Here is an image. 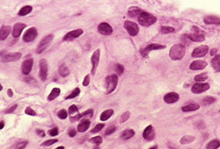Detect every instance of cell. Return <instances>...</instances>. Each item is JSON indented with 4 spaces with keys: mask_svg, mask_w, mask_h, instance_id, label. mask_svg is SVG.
<instances>
[{
    "mask_svg": "<svg viewBox=\"0 0 220 149\" xmlns=\"http://www.w3.org/2000/svg\"><path fill=\"white\" fill-rule=\"evenodd\" d=\"M186 53L185 46L182 44H175L174 45L169 52V56L174 61H179L181 60Z\"/></svg>",
    "mask_w": 220,
    "mask_h": 149,
    "instance_id": "cell-1",
    "label": "cell"
},
{
    "mask_svg": "<svg viewBox=\"0 0 220 149\" xmlns=\"http://www.w3.org/2000/svg\"><path fill=\"white\" fill-rule=\"evenodd\" d=\"M137 20H138V23L141 25V26H152L154 23H156L157 21V18L152 15V14H151V13H149V12H145V11H143V13L138 17V19H137Z\"/></svg>",
    "mask_w": 220,
    "mask_h": 149,
    "instance_id": "cell-2",
    "label": "cell"
},
{
    "mask_svg": "<svg viewBox=\"0 0 220 149\" xmlns=\"http://www.w3.org/2000/svg\"><path fill=\"white\" fill-rule=\"evenodd\" d=\"M118 84V77L117 74H110L107 76L106 78V89H107V93L110 94L112 93L115 89Z\"/></svg>",
    "mask_w": 220,
    "mask_h": 149,
    "instance_id": "cell-3",
    "label": "cell"
},
{
    "mask_svg": "<svg viewBox=\"0 0 220 149\" xmlns=\"http://www.w3.org/2000/svg\"><path fill=\"white\" fill-rule=\"evenodd\" d=\"M53 39H54L53 34H48L47 36H45L38 44L37 48H36V53H42L43 51H45L48 48V47L50 45V43L52 42Z\"/></svg>",
    "mask_w": 220,
    "mask_h": 149,
    "instance_id": "cell-4",
    "label": "cell"
},
{
    "mask_svg": "<svg viewBox=\"0 0 220 149\" xmlns=\"http://www.w3.org/2000/svg\"><path fill=\"white\" fill-rule=\"evenodd\" d=\"M165 47V45L157 44V43H152V44H149L148 46H146L145 47H143V48L141 49V54L143 55V57H147L148 56V53H149L150 51H152V50H160V49H163Z\"/></svg>",
    "mask_w": 220,
    "mask_h": 149,
    "instance_id": "cell-5",
    "label": "cell"
},
{
    "mask_svg": "<svg viewBox=\"0 0 220 149\" xmlns=\"http://www.w3.org/2000/svg\"><path fill=\"white\" fill-rule=\"evenodd\" d=\"M124 28L131 36H136L139 32V27H138L137 24H136L133 21H130V20L124 22Z\"/></svg>",
    "mask_w": 220,
    "mask_h": 149,
    "instance_id": "cell-6",
    "label": "cell"
},
{
    "mask_svg": "<svg viewBox=\"0 0 220 149\" xmlns=\"http://www.w3.org/2000/svg\"><path fill=\"white\" fill-rule=\"evenodd\" d=\"M209 51V47L208 46L206 45H202V46H199L196 48H195L193 50V52L191 53L192 57H195V58H200V57H203L205 56L207 53Z\"/></svg>",
    "mask_w": 220,
    "mask_h": 149,
    "instance_id": "cell-7",
    "label": "cell"
},
{
    "mask_svg": "<svg viewBox=\"0 0 220 149\" xmlns=\"http://www.w3.org/2000/svg\"><path fill=\"white\" fill-rule=\"evenodd\" d=\"M37 29L35 27H31L28 30H27L23 35V41L25 42H31L37 37Z\"/></svg>",
    "mask_w": 220,
    "mask_h": 149,
    "instance_id": "cell-8",
    "label": "cell"
},
{
    "mask_svg": "<svg viewBox=\"0 0 220 149\" xmlns=\"http://www.w3.org/2000/svg\"><path fill=\"white\" fill-rule=\"evenodd\" d=\"M99 57H100V51H99V49H97L96 51L93 52V55H92V58H91V62H92V71H91V73L93 75L95 74L99 62Z\"/></svg>",
    "mask_w": 220,
    "mask_h": 149,
    "instance_id": "cell-9",
    "label": "cell"
},
{
    "mask_svg": "<svg viewBox=\"0 0 220 149\" xmlns=\"http://www.w3.org/2000/svg\"><path fill=\"white\" fill-rule=\"evenodd\" d=\"M40 67V78L42 81H46L48 77V62L45 59H42L39 62Z\"/></svg>",
    "mask_w": 220,
    "mask_h": 149,
    "instance_id": "cell-10",
    "label": "cell"
},
{
    "mask_svg": "<svg viewBox=\"0 0 220 149\" xmlns=\"http://www.w3.org/2000/svg\"><path fill=\"white\" fill-rule=\"evenodd\" d=\"M209 89V84H203V83H196V84L192 86L191 90L194 94H200L203 92H205Z\"/></svg>",
    "mask_w": 220,
    "mask_h": 149,
    "instance_id": "cell-11",
    "label": "cell"
},
{
    "mask_svg": "<svg viewBox=\"0 0 220 149\" xmlns=\"http://www.w3.org/2000/svg\"><path fill=\"white\" fill-rule=\"evenodd\" d=\"M22 53L20 52H16V53H10L5 54V56L2 57V62H17L21 58Z\"/></svg>",
    "mask_w": 220,
    "mask_h": 149,
    "instance_id": "cell-12",
    "label": "cell"
},
{
    "mask_svg": "<svg viewBox=\"0 0 220 149\" xmlns=\"http://www.w3.org/2000/svg\"><path fill=\"white\" fill-rule=\"evenodd\" d=\"M33 60L32 58H29V59L25 60L21 65L22 74H26V75L30 74V72H31V70H32V68H33Z\"/></svg>",
    "mask_w": 220,
    "mask_h": 149,
    "instance_id": "cell-13",
    "label": "cell"
},
{
    "mask_svg": "<svg viewBox=\"0 0 220 149\" xmlns=\"http://www.w3.org/2000/svg\"><path fill=\"white\" fill-rule=\"evenodd\" d=\"M69 114L71 116V122H75L81 118V113L78 112V108L75 105H71L69 108Z\"/></svg>",
    "mask_w": 220,
    "mask_h": 149,
    "instance_id": "cell-14",
    "label": "cell"
},
{
    "mask_svg": "<svg viewBox=\"0 0 220 149\" xmlns=\"http://www.w3.org/2000/svg\"><path fill=\"white\" fill-rule=\"evenodd\" d=\"M98 32L103 35L108 36L113 32V28L109 24H108L106 22H102L98 26Z\"/></svg>",
    "mask_w": 220,
    "mask_h": 149,
    "instance_id": "cell-15",
    "label": "cell"
},
{
    "mask_svg": "<svg viewBox=\"0 0 220 149\" xmlns=\"http://www.w3.org/2000/svg\"><path fill=\"white\" fill-rule=\"evenodd\" d=\"M83 34V30L82 29H76V30H73L71 32H69L68 33H66L65 36L64 37V41H71L75 39L78 38L79 36H81Z\"/></svg>",
    "mask_w": 220,
    "mask_h": 149,
    "instance_id": "cell-16",
    "label": "cell"
},
{
    "mask_svg": "<svg viewBox=\"0 0 220 149\" xmlns=\"http://www.w3.org/2000/svg\"><path fill=\"white\" fill-rule=\"evenodd\" d=\"M27 25L26 24H23V23H16L14 26H13V28H12V31H11V34H12V37L13 38H19L21 34V32H23V30L26 28Z\"/></svg>",
    "mask_w": 220,
    "mask_h": 149,
    "instance_id": "cell-17",
    "label": "cell"
},
{
    "mask_svg": "<svg viewBox=\"0 0 220 149\" xmlns=\"http://www.w3.org/2000/svg\"><path fill=\"white\" fill-rule=\"evenodd\" d=\"M207 67V62L203 60H197L190 64L189 68L191 70H202Z\"/></svg>",
    "mask_w": 220,
    "mask_h": 149,
    "instance_id": "cell-18",
    "label": "cell"
},
{
    "mask_svg": "<svg viewBox=\"0 0 220 149\" xmlns=\"http://www.w3.org/2000/svg\"><path fill=\"white\" fill-rule=\"evenodd\" d=\"M180 98V96L176 92H169L164 96V101L166 104H174L176 103Z\"/></svg>",
    "mask_w": 220,
    "mask_h": 149,
    "instance_id": "cell-19",
    "label": "cell"
},
{
    "mask_svg": "<svg viewBox=\"0 0 220 149\" xmlns=\"http://www.w3.org/2000/svg\"><path fill=\"white\" fill-rule=\"evenodd\" d=\"M155 136V132H154L153 127L152 126H148L147 127L144 129L143 132V137L146 140H152Z\"/></svg>",
    "mask_w": 220,
    "mask_h": 149,
    "instance_id": "cell-20",
    "label": "cell"
},
{
    "mask_svg": "<svg viewBox=\"0 0 220 149\" xmlns=\"http://www.w3.org/2000/svg\"><path fill=\"white\" fill-rule=\"evenodd\" d=\"M11 31H12V30H11V27L10 26H2L1 29H0V40L5 41L9 36V34L11 33Z\"/></svg>",
    "mask_w": 220,
    "mask_h": 149,
    "instance_id": "cell-21",
    "label": "cell"
},
{
    "mask_svg": "<svg viewBox=\"0 0 220 149\" xmlns=\"http://www.w3.org/2000/svg\"><path fill=\"white\" fill-rule=\"evenodd\" d=\"M203 21L208 25H220V18L217 16H207L204 18Z\"/></svg>",
    "mask_w": 220,
    "mask_h": 149,
    "instance_id": "cell-22",
    "label": "cell"
},
{
    "mask_svg": "<svg viewBox=\"0 0 220 149\" xmlns=\"http://www.w3.org/2000/svg\"><path fill=\"white\" fill-rule=\"evenodd\" d=\"M211 66L216 72H220V54H217L211 60Z\"/></svg>",
    "mask_w": 220,
    "mask_h": 149,
    "instance_id": "cell-23",
    "label": "cell"
},
{
    "mask_svg": "<svg viewBox=\"0 0 220 149\" xmlns=\"http://www.w3.org/2000/svg\"><path fill=\"white\" fill-rule=\"evenodd\" d=\"M90 121L88 119H85V120H82L78 126H77V131L79 132H85L86 131H87L88 128L90 126Z\"/></svg>",
    "mask_w": 220,
    "mask_h": 149,
    "instance_id": "cell-24",
    "label": "cell"
},
{
    "mask_svg": "<svg viewBox=\"0 0 220 149\" xmlns=\"http://www.w3.org/2000/svg\"><path fill=\"white\" fill-rule=\"evenodd\" d=\"M188 36V39L190 41H196V42H202L205 40L204 38V35L203 34H200V33H191Z\"/></svg>",
    "mask_w": 220,
    "mask_h": 149,
    "instance_id": "cell-25",
    "label": "cell"
},
{
    "mask_svg": "<svg viewBox=\"0 0 220 149\" xmlns=\"http://www.w3.org/2000/svg\"><path fill=\"white\" fill-rule=\"evenodd\" d=\"M143 11L142 9H140V8H138V7H130V9H129V11H128V14L132 17V18H134V17H136V16H140L142 13H143Z\"/></svg>",
    "mask_w": 220,
    "mask_h": 149,
    "instance_id": "cell-26",
    "label": "cell"
},
{
    "mask_svg": "<svg viewBox=\"0 0 220 149\" xmlns=\"http://www.w3.org/2000/svg\"><path fill=\"white\" fill-rule=\"evenodd\" d=\"M199 109H200V105L197 104H190L188 105L182 107L181 110H182V111L187 112V111H197Z\"/></svg>",
    "mask_w": 220,
    "mask_h": 149,
    "instance_id": "cell-27",
    "label": "cell"
},
{
    "mask_svg": "<svg viewBox=\"0 0 220 149\" xmlns=\"http://www.w3.org/2000/svg\"><path fill=\"white\" fill-rule=\"evenodd\" d=\"M60 93H61V90H60L59 88H54V89L51 90V92L49 93V95L48 96V100H49V101H52V100H54L55 98H56L57 96L60 95Z\"/></svg>",
    "mask_w": 220,
    "mask_h": 149,
    "instance_id": "cell-28",
    "label": "cell"
},
{
    "mask_svg": "<svg viewBox=\"0 0 220 149\" xmlns=\"http://www.w3.org/2000/svg\"><path fill=\"white\" fill-rule=\"evenodd\" d=\"M134 135H135V131L132 130V129H128V130H125V131L121 133V138H122V139H130V138H131Z\"/></svg>",
    "mask_w": 220,
    "mask_h": 149,
    "instance_id": "cell-29",
    "label": "cell"
},
{
    "mask_svg": "<svg viewBox=\"0 0 220 149\" xmlns=\"http://www.w3.org/2000/svg\"><path fill=\"white\" fill-rule=\"evenodd\" d=\"M113 113H114V111H113V110H107V111H103V112L100 114V120H101V121H106V120H108V118H110V117H112Z\"/></svg>",
    "mask_w": 220,
    "mask_h": 149,
    "instance_id": "cell-30",
    "label": "cell"
},
{
    "mask_svg": "<svg viewBox=\"0 0 220 149\" xmlns=\"http://www.w3.org/2000/svg\"><path fill=\"white\" fill-rule=\"evenodd\" d=\"M58 72H59V74H60L61 76H63V77H65V76H67L68 74H70V70H69V68L66 67L64 64L60 65V67H59V68H58Z\"/></svg>",
    "mask_w": 220,
    "mask_h": 149,
    "instance_id": "cell-31",
    "label": "cell"
},
{
    "mask_svg": "<svg viewBox=\"0 0 220 149\" xmlns=\"http://www.w3.org/2000/svg\"><path fill=\"white\" fill-rule=\"evenodd\" d=\"M195 139H196V138L194 136H192V135H185L184 137H182V138H181V144H182V145L190 144Z\"/></svg>",
    "mask_w": 220,
    "mask_h": 149,
    "instance_id": "cell-32",
    "label": "cell"
},
{
    "mask_svg": "<svg viewBox=\"0 0 220 149\" xmlns=\"http://www.w3.org/2000/svg\"><path fill=\"white\" fill-rule=\"evenodd\" d=\"M220 147V141L218 139L210 140L207 144V149H218Z\"/></svg>",
    "mask_w": 220,
    "mask_h": 149,
    "instance_id": "cell-33",
    "label": "cell"
},
{
    "mask_svg": "<svg viewBox=\"0 0 220 149\" xmlns=\"http://www.w3.org/2000/svg\"><path fill=\"white\" fill-rule=\"evenodd\" d=\"M32 10H33L32 6H30V5H26V6L22 7L21 9L20 10V11H19V15H20V16H26V15L29 14V13L32 11Z\"/></svg>",
    "mask_w": 220,
    "mask_h": 149,
    "instance_id": "cell-34",
    "label": "cell"
},
{
    "mask_svg": "<svg viewBox=\"0 0 220 149\" xmlns=\"http://www.w3.org/2000/svg\"><path fill=\"white\" fill-rule=\"evenodd\" d=\"M215 101H216V98H215V97L206 96V97H203V98L202 99V105H209L213 104Z\"/></svg>",
    "mask_w": 220,
    "mask_h": 149,
    "instance_id": "cell-35",
    "label": "cell"
},
{
    "mask_svg": "<svg viewBox=\"0 0 220 149\" xmlns=\"http://www.w3.org/2000/svg\"><path fill=\"white\" fill-rule=\"evenodd\" d=\"M175 32V29L172 26H160V32L161 33H171V32Z\"/></svg>",
    "mask_w": 220,
    "mask_h": 149,
    "instance_id": "cell-36",
    "label": "cell"
},
{
    "mask_svg": "<svg viewBox=\"0 0 220 149\" xmlns=\"http://www.w3.org/2000/svg\"><path fill=\"white\" fill-rule=\"evenodd\" d=\"M208 78V74L207 73H202L195 76V81L197 83H203Z\"/></svg>",
    "mask_w": 220,
    "mask_h": 149,
    "instance_id": "cell-37",
    "label": "cell"
},
{
    "mask_svg": "<svg viewBox=\"0 0 220 149\" xmlns=\"http://www.w3.org/2000/svg\"><path fill=\"white\" fill-rule=\"evenodd\" d=\"M79 93H80V89L79 88H75L71 91V93L70 95H68V96H66L65 99H72V98H75V97H77L79 95Z\"/></svg>",
    "mask_w": 220,
    "mask_h": 149,
    "instance_id": "cell-38",
    "label": "cell"
},
{
    "mask_svg": "<svg viewBox=\"0 0 220 149\" xmlns=\"http://www.w3.org/2000/svg\"><path fill=\"white\" fill-rule=\"evenodd\" d=\"M27 144H28V141H27V140H24V141L18 142V143L14 146L13 149H24L26 147H27Z\"/></svg>",
    "mask_w": 220,
    "mask_h": 149,
    "instance_id": "cell-39",
    "label": "cell"
},
{
    "mask_svg": "<svg viewBox=\"0 0 220 149\" xmlns=\"http://www.w3.org/2000/svg\"><path fill=\"white\" fill-rule=\"evenodd\" d=\"M89 142L91 143H93L95 144L96 146H98L99 144L102 143V138L100 136H96V137H93V138H91L89 139Z\"/></svg>",
    "mask_w": 220,
    "mask_h": 149,
    "instance_id": "cell-40",
    "label": "cell"
},
{
    "mask_svg": "<svg viewBox=\"0 0 220 149\" xmlns=\"http://www.w3.org/2000/svg\"><path fill=\"white\" fill-rule=\"evenodd\" d=\"M57 117H59V118H61V119H65L66 117H68V112H67V111L64 110V109L59 111L58 113H57Z\"/></svg>",
    "mask_w": 220,
    "mask_h": 149,
    "instance_id": "cell-41",
    "label": "cell"
},
{
    "mask_svg": "<svg viewBox=\"0 0 220 149\" xmlns=\"http://www.w3.org/2000/svg\"><path fill=\"white\" fill-rule=\"evenodd\" d=\"M55 142H57V139L56 138H53V139H48L46 140L45 142H43L42 144V147H48V146H51L53 144H55Z\"/></svg>",
    "mask_w": 220,
    "mask_h": 149,
    "instance_id": "cell-42",
    "label": "cell"
},
{
    "mask_svg": "<svg viewBox=\"0 0 220 149\" xmlns=\"http://www.w3.org/2000/svg\"><path fill=\"white\" fill-rule=\"evenodd\" d=\"M115 131H116V127H115V126H110L109 127H108V129L106 130V132H105V135H106V136L110 135V134L114 133Z\"/></svg>",
    "mask_w": 220,
    "mask_h": 149,
    "instance_id": "cell-43",
    "label": "cell"
},
{
    "mask_svg": "<svg viewBox=\"0 0 220 149\" xmlns=\"http://www.w3.org/2000/svg\"><path fill=\"white\" fill-rule=\"evenodd\" d=\"M105 126V125L103 124V123H101V124H98V125H96V126L93 128V130H92V132L93 133H96V132H99V131H101L102 130V128Z\"/></svg>",
    "mask_w": 220,
    "mask_h": 149,
    "instance_id": "cell-44",
    "label": "cell"
},
{
    "mask_svg": "<svg viewBox=\"0 0 220 149\" xmlns=\"http://www.w3.org/2000/svg\"><path fill=\"white\" fill-rule=\"evenodd\" d=\"M115 68V71L117 72V74H121L124 71V68L121 64H116Z\"/></svg>",
    "mask_w": 220,
    "mask_h": 149,
    "instance_id": "cell-45",
    "label": "cell"
},
{
    "mask_svg": "<svg viewBox=\"0 0 220 149\" xmlns=\"http://www.w3.org/2000/svg\"><path fill=\"white\" fill-rule=\"evenodd\" d=\"M130 117V113L129 112V111H126L125 113H123L122 115H121V123H124V122H126L129 118Z\"/></svg>",
    "mask_w": 220,
    "mask_h": 149,
    "instance_id": "cell-46",
    "label": "cell"
},
{
    "mask_svg": "<svg viewBox=\"0 0 220 149\" xmlns=\"http://www.w3.org/2000/svg\"><path fill=\"white\" fill-rule=\"evenodd\" d=\"M93 110H92V109H90V110H87V111H84V112H82L81 113V117H92L93 116Z\"/></svg>",
    "mask_w": 220,
    "mask_h": 149,
    "instance_id": "cell-47",
    "label": "cell"
},
{
    "mask_svg": "<svg viewBox=\"0 0 220 149\" xmlns=\"http://www.w3.org/2000/svg\"><path fill=\"white\" fill-rule=\"evenodd\" d=\"M25 113L27 114V115H30V116H36V112L33 111L32 108H30V107H27L26 108Z\"/></svg>",
    "mask_w": 220,
    "mask_h": 149,
    "instance_id": "cell-48",
    "label": "cell"
},
{
    "mask_svg": "<svg viewBox=\"0 0 220 149\" xmlns=\"http://www.w3.org/2000/svg\"><path fill=\"white\" fill-rule=\"evenodd\" d=\"M24 81L27 82L28 84H36V82H35V80L33 79V77H25Z\"/></svg>",
    "mask_w": 220,
    "mask_h": 149,
    "instance_id": "cell-49",
    "label": "cell"
},
{
    "mask_svg": "<svg viewBox=\"0 0 220 149\" xmlns=\"http://www.w3.org/2000/svg\"><path fill=\"white\" fill-rule=\"evenodd\" d=\"M89 84H90V75L86 74V76L84 78V81H83V86L86 87L89 85Z\"/></svg>",
    "mask_w": 220,
    "mask_h": 149,
    "instance_id": "cell-50",
    "label": "cell"
},
{
    "mask_svg": "<svg viewBox=\"0 0 220 149\" xmlns=\"http://www.w3.org/2000/svg\"><path fill=\"white\" fill-rule=\"evenodd\" d=\"M49 132V134H50L51 136H56V135L58 134V129H57V128H53V129H51Z\"/></svg>",
    "mask_w": 220,
    "mask_h": 149,
    "instance_id": "cell-51",
    "label": "cell"
},
{
    "mask_svg": "<svg viewBox=\"0 0 220 149\" xmlns=\"http://www.w3.org/2000/svg\"><path fill=\"white\" fill-rule=\"evenodd\" d=\"M76 135V130L75 129H71L70 131H69V136L71 137V138H72V137H74Z\"/></svg>",
    "mask_w": 220,
    "mask_h": 149,
    "instance_id": "cell-52",
    "label": "cell"
},
{
    "mask_svg": "<svg viewBox=\"0 0 220 149\" xmlns=\"http://www.w3.org/2000/svg\"><path fill=\"white\" fill-rule=\"evenodd\" d=\"M17 108V105H12V106L10 108V109H8L7 111H5V113H12L13 111H14V110Z\"/></svg>",
    "mask_w": 220,
    "mask_h": 149,
    "instance_id": "cell-53",
    "label": "cell"
},
{
    "mask_svg": "<svg viewBox=\"0 0 220 149\" xmlns=\"http://www.w3.org/2000/svg\"><path fill=\"white\" fill-rule=\"evenodd\" d=\"M192 29L195 31V33H200V34H203V32L201 31V29L200 28H198V27H196V26H193L192 27Z\"/></svg>",
    "mask_w": 220,
    "mask_h": 149,
    "instance_id": "cell-54",
    "label": "cell"
},
{
    "mask_svg": "<svg viewBox=\"0 0 220 149\" xmlns=\"http://www.w3.org/2000/svg\"><path fill=\"white\" fill-rule=\"evenodd\" d=\"M36 132H37V134H38L39 136H41V137H45V136H46V135H45V132L42 131V130H37Z\"/></svg>",
    "mask_w": 220,
    "mask_h": 149,
    "instance_id": "cell-55",
    "label": "cell"
},
{
    "mask_svg": "<svg viewBox=\"0 0 220 149\" xmlns=\"http://www.w3.org/2000/svg\"><path fill=\"white\" fill-rule=\"evenodd\" d=\"M7 94H8V96L11 97V96H13V93H12V90H11V89H9L8 90H7Z\"/></svg>",
    "mask_w": 220,
    "mask_h": 149,
    "instance_id": "cell-56",
    "label": "cell"
},
{
    "mask_svg": "<svg viewBox=\"0 0 220 149\" xmlns=\"http://www.w3.org/2000/svg\"><path fill=\"white\" fill-rule=\"evenodd\" d=\"M217 53V49L216 48H213V49H211V51H210V54L211 55H214V54H216Z\"/></svg>",
    "mask_w": 220,
    "mask_h": 149,
    "instance_id": "cell-57",
    "label": "cell"
},
{
    "mask_svg": "<svg viewBox=\"0 0 220 149\" xmlns=\"http://www.w3.org/2000/svg\"><path fill=\"white\" fill-rule=\"evenodd\" d=\"M4 127H5V122L4 121H1L0 122V129L2 130Z\"/></svg>",
    "mask_w": 220,
    "mask_h": 149,
    "instance_id": "cell-58",
    "label": "cell"
},
{
    "mask_svg": "<svg viewBox=\"0 0 220 149\" xmlns=\"http://www.w3.org/2000/svg\"><path fill=\"white\" fill-rule=\"evenodd\" d=\"M55 149H64V147H56Z\"/></svg>",
    "mask_w": 220,
    "mask_h": 149,
    "instance_id": "cell-59",
    "label": "cell"
},
{
    "mask_svg": "<svg viewBox=\"0 0 220 149\" xmlns=\"http://www.w3.org/2000/svg\"><path fill=\"white\" fill-rule=\"evenodd\" d=\"M149 149H158V147H157L156 146H154V147H151V148Z\"/></svg>",
    "mask_w": 220,
    "mask_h": 149,
    "instance_id": "cell-60",
    "label": "cell"
},
{
    "mask_svg": "<svg viewBox=\"0 0 220 149\" xmlns=\"http://www.w3.org/2000/svg\"><path fill=\"white\" fill-rule=\"evenodd\" d=\"M93 149H99V148L98 146H96V147H93Z\"/></svg>",
    "mask_w": 220,
    "mask_h": 149,
    "instance_id": "cell-61",
    "label": "cell"
},
{
    "mask_svg": "<svg viewBox=\"0 0 220 149\" xmlns=\"http://www.w3.org/2000/svg\"><path fill=\"white\" fill-rule=\"evenodd\" d=\"M3 90V86H2V84H0V90Z\"/></svg>",
    "mask_w": 220,
    "mask_h": 149,
    "instance_id": "cell-62",
    "label": "cell"
},
{
    "mask_svg": "<svg viewBox=\"0 0 220 149\" xmlns=\"http://www.w3.org/2000/svg\"><path fill=\"white\" fill-rule=\"evenodd\" d=\"M219 112H220V110H219Z\"/></svg>",
    "mask_w": 220,
    "mask_h": 149,
    "instance_id": "cell-63",
    "label": "cell"
}]
</instances>
